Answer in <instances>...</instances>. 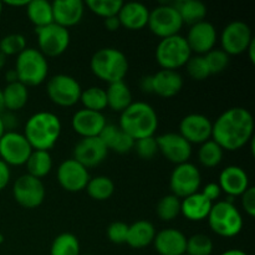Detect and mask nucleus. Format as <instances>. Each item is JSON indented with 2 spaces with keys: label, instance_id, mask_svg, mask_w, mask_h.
Masks as SVG:
<instances>
[{
  "label": "nucleus",
  "instance_id": "f257e3e1",
  "mask_svg": "<svg viewBox=\"0 0 255 255\" xmlns=\"http://www.w3.org/2000/svg\"><path fill=\"white\" fill-rule=\"evenodd\" d=\"M254 119L251 111L244 107L226 110L212 128V139L224 151H238L253 139Z\"/></svg>",
  "mask_w": 255,
  "mask_h": 255
},
{
  "label": "nucleus",
  "instance_id": "f03ea898",
  "mask_svg": "<svg viewBox=\"0 0 255 255\" xmlns=\"http://www.w3.org/2000/svg\"><path fill=\"white\" fill-rule=\"evenodd\" d=\"M61 129V121L57 115L49 111H39L29 117L22 134L32 149L50 151L59 141Z\"/></svg>",
  "mask_w": 255,
  "mask_h": 255
},
{
  "label": "nucleus",
  "instance_id": "7ed1b4c3",
  "mask_svg": "<svg viewBox=\"0 0 255 255\" xmlns=\"http://www.w3.org/2000/svg\"><path fill=\"white\" fill-rule=\"evenodd\" d=\"M119 127L134 141L153 137L158 128V116L156 110L147 102H132L121 112Z\"/></svg>",
  "mask_w": 255,
  "mask_h": 255
},
{
  "label": "nucleus",
  "instance_id": "20e7f679",
  "mask_svg": "<svg viewBox=\"0 0 255 255\" xmlns=\"http://www.w3.org/2000/svg\"><path fill=\"white\" fill-rule=\"evenodd\" d=\"M90 69L97 79L110 85L124 81L128 72V60L116 47H102L92 55Z\"/></svg>",
  "mask_w": 255,
  "mask_h": 255
},
{
  "label": "nucleus",
  "instance_id": "39448f33",
  "mask_svg": "<svg viewBox=\"0 0 255 255\" xmlns=\"http://www.w3.org/2000/svg\"><path fill=\"white\" fill-rule=\"evenodd\" d=\"M207 219L212 232L223 238L237 237L244 226L243 217L239 209L234 202L227 199L213 203Z\"/></svg>",
  "mask_w": 255,
  "mask_h": 255
},
{
  "label": "nucleus",
  "instance_id": "423d86ee",
  "mask_svg": "<svg viewBox=\"0 0 255 255\" xmlns=\"http://www.w3.org/2000/svg\"><path fill=\"white\" fill-rule=\"evenodd\" d=\"M15 71L17 80L26 87L39 86L46 80L49 64L41 52L34 47H26L16 56Z\"/></svg>",
  "mask_w": 255,
  "mask_h": 255
},
{
  "label": "nucleus",
  "instance_id": "0eeeda50",
  "mask_svg": "<svg viewBox=\"0 0 255 255\" xmlns=\"http://www.w3.org/2000/svg\"><path fill=\"white\" fill-rule=\"evenodd\" d=\"M192 56V51L187 44L186 37L181 34L161 39L156 47V60L162 70L177 71L186 66Z\"/></svg>",
  "mask_w": 255,
  "mask_h": 255
},
{
  "label": "nucleus",
  "instance_id": "6e6552de",
  "mask_svg": "<svg viewBox=\"0 0 255 255\" xmlns=\"http://www.w3.org/2000/svg\"><path fill=\"white\" fill-rule=\"evenodd\" d=\"M183 25V21L173 4H161L149 10L147 27L152 34L161 39L178 35Z\"/></svg>",
  "mask_w": 255,
  "mask_h": 255
},
{
  "label": "nucleus",
  "instance_id": "1a4fd4ad",
  "mask_svg": "<svg viewBox=\"0 0 255 255\" xmlns=\"http://www.w3.org/2000/svg\"><path fill=\"white\" fill-rule=\"evenodd\" d=\"M81 85L75 77L66 74L52 76L46 84V94L52 104L60 107H71L80 102Z\"/></svg>",
  "mask_w": 255,
  "mask_h": 255
},
{
  "label": "nucleus",
  "instance_id": "9d476101",
  "mask_svg": "<svg viewBox=\"0 0 255 255\" xmlns=\"http://www.w3.org/2000/svg\"><path fill=\"white\" fill-rule=\"evenodd\" d=\"M39 51L45 57H57L64 54L70 45L69 29L51 22L42 27L35 29Z\"/></svg>",
  "mask_w": 255,
  "mask_h": 255
},
{
  "label": "nucleus",
  "instance_id": "9b49d317",
  "mask_svg": "<svg viewBox=\"0 0 255 255\" xmlns=\"http://www.w3.org/2000/svg\"><path fill=\"white\" fill-rule=\"evenodd\" d=\"M202 184V174L196 164L191 162L177 164L169 177L171 194L183 199L199 192Z\"/></svg>",
  "mask_w": 255,
  "mask_h": 255
},
{
  "label": "nucleus",
  "instance_id": "f8f14e48",
  "mask_svg": "<svg viewBox=\"0 0 255 255\" xmlns=\"http://www.w3.org/2000/svg\"><path fill=\"white\" fill-rule=\"evenodd\" d=\"M31 152L32 147L20 132H5L0 138V159L9 167L25 166Z\"/></svg>",
  "mask_w": 255,
  "mask_h": 255
},
{
  "label": "nucleus",
  "instance_id": "ddd939ff",
  "mask_svg": "<svg viewBox=\"0 0 255 255\" xmlns=\"http://www.w3.org/2000/svg\"><path fill=\"white\" fill-rule=\"evenodd\" d=\"M12 196L16 203L22 208L35 209L40 207L46 196V189L41 179L30 174H22L12 186Z\"/></svg>",
  "mask_w": 255,
  "mask_h": 255
},
{
  "label": "nucleus",
  "instance_id": "4468645a",
  "mask_svg": "<svg viewBox=\"0 0 255 255\" xmlns=\"http://www.w3.org/2000/svg\"><path fill=\"white\" fill-rule=\"evenodd\" d=\"M253 40L251 26L242 20H234L227 24L221 34L222 50L229 56L244 54Z\"/></svg>",
  "mask_w": 255,
  "mask_h": 255
},
{
  "label": "nucleus",
  "instance_id": "2eb2a0df",
  "mask_svg": "<svg viewBox=\"0 0 255 255\" xmlns=\"http://www.w3.org/2000/svg\"><path fill=\"white\" fill-rule=\"evenodd\" d=\"M56 178L62 189L70 193H77L86 188L91 177L86 167L74 158H69L59 164Z\"/></svg>",
  "mask_w": 255,
  "mask_h": 255
},
{
  "label": "nucleus",
  "instance_id": "dca6fc26",
  "mask_svg": "<svg viewBox=\"0 0 255 255\" xmlns=\"http://www.w3.org/2000/svg\"><path fill=\"white\" fill-rule=\"evenodd\" d=\"M158 152L171 163L182 164L189 162L192 156V144L176 132H167L156 137Z\"/></svg>",
  "mask_w": 255,
  "mask_h": 255
},
{
  "label": "nucleus",
  "instance_id": "f3484780",
  "mask_svg": "<svg viewBox=\"0 0 255 255\" xmlns=\"http://www.w3.org/2000/svg\"><path fill=\"white\" fill-rule=\"evenodd\" d=\"M186 40L192 54L194 52L196 55L204 56L211 50L216 49L218 34L216 26L212 22L203 20L189 27Z\"/></svg>",
  "mask_w": 255,
  "mask_h": 255
},
{
  "label": "nucleus",
  "instance_id": "a211bd4d",
  "mask_svg": "<svg viewBox=\"0 0 255 255\" xmlns=\"http://www.w3.org/2000/svg\"><path fill=\"white\" fill-rule=\"evenodd\" d=\"M213 122L201 114H189L179 122L178 133L191 144H202L212 138Z\"/></svg>",
  "mask_w": 255,
  "mask_h": 255
},
{
  "label": "nucleus",
  "instance_id": "6ab92c4d",
  "mask_svg": "<svg viewBox=\"0 0 255 255\" xmlns=\"http://www.w3.org/2000/svg\"><path fill=\"white\" fill-rule=\"evenodd\" d=\"M107 154L109 149L100 139V137H89V138H81L75 144L72 158L89 169L104 163L105 159L107 158Z\"/></svg>",
  "mask_w": 255,
  "mask_h": 255
},
{
  "label": "nucleus",
  "instance_id": "aec40b11",
  "mask_svg": "<svg viewBox=\"0 0 255 255\" xmlns=\"http://www.w3.org/2000/svg\"><path fill=\"white\" fill-rule=\"evenodd\" d=\"M107 125L106 117L102 112L81 109L74 114L71 119L72 129L82 138L99 137Z\"/></svg>",
  "mask_w": 255,
  "mask_h": 255
},
{
  "label": "nucleus",
  "instance_id": "412c9836",
  "mask_svg": "<svg viewBox=\"0 0 255 255\" xmlns=\"http://www.w3.org/2000/svg\"><path fill=\"white\" fill-rule=\"evenodd\" d=\"M52 4L54 22L69 29L80 24L85 14V2L81 0H56Z\"/></svg>",
  "mask_w": 255,
  "mask_h": 255
},
{
  "label": "nucleus",
  "instance_id": "4be33fe9",
  "mask_svg": "<svg viewBox=\"0 0 255 255\" xmlns=\"http://www.w3.org/2000/svg\"><path fill=\"white\" fill-rule=\"evenodd\" d=\"M152 244L159 255H184L187 237L179 229L166 228L156 233Z\"/></svg>",
  "mask_w": 255,
  "mask_h": 255
},
{
  "label": "nucleus",
  "instance_id": "5701e85b",
  "mask_svg": "<svg viewBox=\"0 0 255 255\" xmlns=\"http://www.w3.org/2000/svg\"><path fill=\"white\" fill-rule=\"evenodd\" d=\"M218 184L222 192L232 198L241 197L251 187L248 173L239 166L226 167L219 174Z\"/></svg>",
  "mask_w": 255,
  "mask_h": 255
},
{
  "label": "nucleus",
  "instance_id": "b1692460",
  "mask_svg": "<svg viewBox=\"0 0 255 255\" xmlns=\"http://www.w3.org/2000/svg\"><path fill=\"white\" fill-rule=\"evenodd\" d=\"M183 89V77L178 71L159 70L152 75V94L163 99H171Z\"/></svg>",
  "mask_w": 255,
  "mask_h": 255
},
{
  "label": "nucleus",
  "instance_id": "393cba45",
  "mask_svg": "<svg viewBox=\"0 0 255 255\" xmlns=\"http://www.w3.org/2000/svg\"><path fill=\"white\" fill-rule=\"evenodd\" d=\"M121 27L127 30H142L148 24L149 9L142 2H124L119 15Z\"/></svg>",
  "mask_w": 255,
  "mask_h": 255
},
{
  "label": "nucleus",
  "instance_id": "a878e982",
  "mask_svg": "<svg viewBox=\"0 0 255 255\" xmlns=\"http://www.w3.org/2000/svg\"><path fill=\"white\" fill-rule=\"evenodd\" d=\"M99 137L109 151L120 154L128 153L134 147V139L125 133L116 125L107 124Z\"/></svg>",
  "mask_w": 255,
  "mask_h": 255
},
{
  "label": "nucleus",
  "instance_id": "bb28decb",
  "mask_svg": "<svg viewBox=\"0 0 255 255\" xmlns=\"http://www.w3.org/2000/svg\"><path fill=\"white\" fill-rule=\"evenodd\" d=\"M212 203L201 192L191 194L181 201V214L191 222H202L208 218Z\"/></svg>",
  "mask_w": 255,
  "mask_h": 255
},
{
  "label": "nucleus",
  "instance_id": "cd10ccee",
  "mask_svg": "<svg viewBox=\"0 0 255 255\" xmlns=\"http://www.w3.org/2000/svg\"><path fill=\"white\" fill-rule=\"evenodd\" d=\"M154 237H156V229L153 224L141 219L128 226L126 244L133 249H143L153 243Z\"/></svg>",
  "mask_w": 255,
  "mask_h": 255
},
{
  "label": "nucleus",
  "instance_id": "c85d7f7f",
  "mask_svg": "<svg viewBox=\"0 0 255 255\" xmlns=\"http://www.w3.org/2000/svg\"><path fill=\"white\" fill-rule=\"evenodd\" d=\"M107 107L115 112H124L132 104V92L125 81L110 84L106 90Z\"/></svg>",
  "mask_w": 255,
  "mask_h": 255
},
{
  "label": "nucleus",
  "instance_id": "c756f323",
  "mask_svg": "<svg viewBox=\"0 0 255 255\" xmlns=\"http://www.w3.org/2000/svg\"><path fill=\"white\" fill-rule=\"evenodd\" d=\"M183 24L192 25L201 22L207 16V6L199 0H178L173 2Z\"/></svg>",
  "mask_w": 255,
  "mask_h": 255
},
{
  "label": "nucleus",
  "instance_id": "7c9ffc66",
  "mask_svg": "<svg viewBox=\"0 0 255 255\" xmlns=\"http://www.w3.org/2000/svg\"><path fill=\"white\" fill-rule=\"evenodd\" d=\"M2 96H4L5 110L15 112L24 109L25 105L27 104L29 90L20 81L11 82V84H6V86L2 89Z\"/></svg>",
  "mask_w": 255,
  "mask_h": 255
},
{
  "label": "nucleus",
  "instance_id": "2f4dec72",
  "mask_svg": "<svg viewBox=\"0 0 255 255\" xmlns=\"http://www.w3.org/2000/svg\"><path fill=\"white\" fill-rule=\"evenodd\" d=\"M26 15L30 22L36 27L46 26V25L54 22V15H52V4L46 0H32L27 2Z\"/></svg>",
  "mask_w": 255,
  "mask_h": 255
},
{
  "label": "nucleus",
  "instance_id": "473e14b6",
  "mask_svg": "<svg viewBox=\"0 0 255 255\" xmlns=\"http://www.w3.org/2000/svg\"><path fill=\"white\" fill-rule=\"evenodd\" d=\"M27 169V174L41 179L46 177L52 169V157L49 151H40L32 149L31 154L25 163Z\"/></svg>",
  "mask_w": 255,
  "mask_h": 255
},
{
  "label": "nucleus",
  "instance_id": "72a5a7b5",
  "mask_svg": "<svg viewBox=\"0 0 255 255\" xmlns=\"http://www.w3.org/2000/svg\"><path fill=\"white\" fill-rule=\"evenodd\" d=\"M86 192L94 201H107L115 193V183L110 177L96 176L90 178L86 186Z\"/></svg>",
  "mask_w": 255,
  "mask_h": 255
},
{
  "label": "nucleus",
  "instance_id": "f704fd0d",
  "mask_svg": "<svg viewBox=\"0 0 255 255\" xmlns=\"http://www.w3.org/2000/svg\"><path fill=\"white\" fill-rule=\"evenodd\" d=\"M198 161L206 168H214L219 166L223 161L224 149L213 139H208L204 143L199 144L198 149Z\"/></svg>",
  "mask_w": 255,
  "mask_h": 255
},
{
  "label": "nucleus",
  "instance_id": "c9c22d12",
  "mask_svg": "<svg viewBox=\"0 0 255 255\" xmlns=\"http://www.w3.org/2000/svg\"><path fill=\"white\" fill-rule=\"evenodd\" d=\"M81 247L76 236L71 233H61L52 241L50 255H80Z\"/></svg>",
  "mask_w": 255,
  "mask_h": 255
},
{
  "label": "nucleus",
  "instance_id": "e433bc0d",
  "mask_svg": "<svg viewBox=\"0 0 255 255\" xmlns=\"http://www.w3.org/2000/svg\"><path fill=\"white\" fill-rule=\"evenodd\" d=\"M80 102L82 104L84 109L102 112L107 107L106 91L99 86H91L86 90H82Z\"/></svg>",
  "mask_w": 255,
  "mask_h": 255
},
{
  "label": "nucleus",
  "instance_id": "4c0bfd02",
  "mask_svg": "<svg viewBox=\"0 0 255 255\" xmlns=\"http://www.w3.org/2000/svg\"><path fill=\"white\" fill-rule=\"evenodd\" d=\"M158 218L163 222H171L181 214V199L173 194L162 197L156 207Z\"/></svg>",
  "mask_w": 255,
  "mask_h": 255
},
{
  "label": "nucleus",
  "instance_id": "58836bf2",
  "mask_svg": "<svg viewBox=\"0 0 255 255\" xmlns=\"http://www.w3.org/2000/svg\"><path fill=\"white\" fill-rule=\"evenodd\" d=\"M122 5L124 1L121 0H87L85 2V6L89 7L90 11L104 19L117 16Z\"/></svg>",
  "mask_w": 255,
  "mask_h": 255
},
{
  "label": "nucleus",
  "instance_id": "ea45409f",
  "mask_svg": "<svg viewBox=\"0 0 255 255\" xmlns=\"http://www.w3.org/2000/svg\"><path fill=\"white\" fill-rule=\"evenodd\" d=\"M213 241L206 234H194L187 238V255H212Z\"/></svg>",
  "mask_w": 255,
  "mask_h": 255
},
{
  "label": "nucleus",
  "instance_id": "a19ab883",
  "mask_svg": "<svg viewBox=\"0 0 255 255\" xmlns=\"http://www.w3.org/2000/svg\"><path fill=\"white\" fill-rule=\"evenodd\" d=\"M26 49V39L21 34H9L0 40V52L5 56H17Z\"/></svg>",
  "mask_w": 255,
  "mask_h": 255
},
{
  "label": "nucleus",
  "instance_id": "79ce46f5",
  "mask_svg": "<svg viewBox=\"0 0 255 255\" xmlns=\"http://www.w3.org/2000/svg\"><path fill=\"white\" fill-rule=\"evenodd\" d=\"M204 60L209 69V74L217 75L223 72L229 65V55L222 49H213L204 55Z\"/></svg>",
  "mask_w": 255,
  "mask_h": 255
},
{
  "label": "nucleus",
  "instance_id": "37998d69",
  "mask_svg": "<svg viewBox=\"0 0 255 255\" xmlns=\"http://www.w3.org/2000/svg\"><path fill=\"white\" fill-rule=\"evenodd\" d=\"M186 70L189 77L196 80V81H204L211 76L204 56H201V55H192L187 61Z\"/></svg>",
  "mask_w": 255,
  "mask_h": 255
},
{
  "label": "nucleus",
  "instance_id": "c03bdc74",
  "mask_svg": "<svg viewBox=\"0 0 255 255\" xmlns=\"http://www.w3.org/2000/svg\"><path fill=\"white\" fill-rule=\"evenodd\" d=\"M133 149L138 154L139 158L149 161V159H152L158 153V146H157L156 137L153 136L137 139V141H134Z\"/></svg>",
  "mask_w": 255,
  "mask_h": 255
},
{
  "label": "nucleus",
  "instance_id": "a18cd8bd",
  "mask_svg": "<svg viewBox=\"0 0 255 255\" xmlns=\"http://www.w3.org/2000/svg\"><path fill=\"white\" fill-rule=\"evenodd\" d=\"M127 233H128V224L124 222H114L107 228V238L114 244H125L127 241Z\"/></svg>",
  "mask_w": 255,
  "mask_h": 255
},
{
  "label": "nucleus",
  "instance_id": "49530a36",
  "mask_svg": "<svg viewBox=\"0 0 255 255\" xmlns=\"http://www.w3.org/2000/svg\"><path fill=\"white\" fill-rule=\"evenodd\" d=\"M242 207H243L244 212L248 214L251 218L255 216V188L254 187H249L246 192L241 196Z\"/></svg>",
  "mask_w": 255,
  "mask_h": 255
},
{
  "label": "nucleus",
  "instance_id": "de8ad7c7",
  "mask_svg": "<svg viewBox=\"0 0 255 255\" xmlns=\"http://www.w3.org/2000/svg\"><path fill=\"white\" fill-rule=\"evenodd\" d=\"M201 193L203 194L208 201H211L212 203H216V202H218L219 197H221L222 189L218 183H216V182H211V183L206 184V186L203 187Z\"/></svg>",
  "mask_w": 255,
  "mask_h": 255
},
{
  "label": "nucleus",
  "instance_id": "09e8293b",
  "mask_svg": "<svg viewBox=\"0 0 255 255\" xmlns=\"http://www.w3.org/2000/svg\"><path fill=\"white\" fill-rule=\"evenodd\" d=\"M10 179H11V171H10V167L7 166L5 162H2L1 159H0V192H1L2 189L6 188Z\"/></svg>",
  "mask_w": 255,
  "mask_h": 255
},
{
  "label": "nucleus",
  "instance_id": "8fccbe9b",
  "mask_svg": "<svg viewBox=\"0 0 255 255\" xmlns=\"http://www.w3.org/2000/svg\"><path fill=\"white\" fill-rule=\"evenodd\" d=\"M0 116H1L2 125H4L5 131H6V132L15 131V128L17 127V117L10 111L6 112V114H4V112H2Z\"/></svg>",
  "mask_w": 255,
  "mask_h": 255
},
{
  "label": "nucleus",
  "instance_id": "3c124183",
  "mask_svg": "<svg viewBox=\"0 0 255 255\" xmlns=\"http://www.w3.org/2000/svg\"><path fill=\"white\" fill-rule=\"evenodd\" d=\"M104 26L106 27L109 31H117V30L121 27V22H120L117 16H111L107 17V19H104Z\"/></svg>",
  "mask_w": 255,
  "mask_h": 255
},
{
  "label": "nucleus",
  "instance_id": "603ef678",
  "mask_svg": "<svg viewBox=\"0 0 255 255\" xmlns=\"http://www.w3.org/2000/svg\"><path fill=\"white\" fill-rule=\"evenodd\" d=\"M139 87L146 94H152V75L143 76L139 81Z\"/></svg>",
  "mask_w": 255,
  "mask_h": 255
},
{
  "label": "nucleus",
  "instance_id": "864d4df0",
  "mask_svg": "<svg viewBox=\"0 0 255 255\" xmlns=\"http://www.w3.org/2000/svg\"><path fill=\"white\" fill-rule=\"evenodd\" d=\"M246 52L248 54L249 61H251L252 64H255V39L251 42V45H249Z\"/></svg>",
  "mask_w": 255,
  "mask_h": 255
},
{
  "label": "nucleus",
  "instance_id": "5fc2aeb1",
  "mask_svg": "<svg viewBox=\"0 0 255 255\" xmlns=\"http://www.w3.org/2000/svg\"><path fill=\"white\" fill-rule=\"evenodd\" d=\"M5 80H6V81H7V84H11V82L19 81V80H17L16 71H15L14 69H12V70H7L6 74H5Z\"/></svg>",
  "mask_w": 255,
  "mask_h": 255
},
{
  "label": "nucleus",
  "instance_id": "6e6d98bb",
  "mask_svg": "<svg viewBox=\"0 0 255 255\" xmlns=\"http://www.w3.org/2000/svg\"><path fill=\"white\" fill-rule=\"evenodd\" d=\"M27 0H11V1H5L2 4L7 5V6H14V7H25L27 5Z\"/></svg>",
  "mask_w": 255,
  "mask_h": 255
},
{
  "label": "nucleus",
  "instance_id": "4d7b16f0",
  "mask_svg": "<svg viewBox=\"0 0 255 255\" xmlns=\"http://www.w3.org/2000/svg\"><path fill=\"white\" fill-rule=\"evenodd\" d=\"M221 255H248L242 249H228V251L223 252Z\"/></svg>",
  "mask_w": 255,
  "mask_h": 255
},
{
  "label": "nucleus",
  "instance_id": "13d9d810",
  "mask_svg": "<svg viewBox=\"0 0 255 255\" xmlns=\"http://www.w3.org/2000/svg\"><path fill=\"white\" fill-rule=\"evenodd\" d=\"M5 111V105H4V96H2V90L0 89V115Z\"/></svg>",
  "mask_w": 255,
  "mask_h": 255
},
{
  "label": "nucleus",
  "instance_id": "bf43d9fd",
  "mask_svg": "<svg viewBox=\"0 0 255 255\" xmlns=\"http://www.w3.org/2000/svg\"><path fill=\"white\" fill-rule=\"evenodd\" d=\"M5 64H6V56H5L4 54H1V52H0V70L4 69Z\"/></svg>",
  "mask_w": 255,
  "mask_h": 255
},
{
  "label": "nucleus",
  "instance_id": "052dcab7",
  "mask_svg": "<svg viewBox=\"0 0 255 255\" xmlns=\"http://www.w3.org/2000/svg\"><path fill=\"white\" fill-rule=\"evenodd\" d=\"M5 128H4V125H2V120H1V116H0V138L2 137V134L5 133Z\"/></svg>",
  "mask_w": 255,
  "mask_h": 255
},
{
  "label": "nucleus",
  "instance_id": "680f3d73",
  "mask_svg": "<svg viewBox=\"0 0 255 255\" xmlns=\"http://www.w3.org/2000/svg\"><path fill=\"white\" fill-rule=\"evenodd\" d=\"M2 9H4V4L0 1V16H1V14H2Z\"/></svg>",
  "mask_w": 255,
  "mask_h": 255
},
{
  "label": "nucleus",
  "instance_id": "e2e57ef3",
  "mask_svg": "<svg viewBox=\"0 0 255 255\" xmlns=\"http://www.w3.org/2000/svg\"><path fill=\"white\" fill-rule=\"evenodd\" d=\"M2 243H4V236L0 233V244H2Z\"/></svg>",
  "mask_w": 255,
  "mask_h": 255
},
{
  "label": "nucleus",
  "instance_id": "0e129e2a",
  "mask_svg": "<svg viewBox=\"0 0 255 255\" xmlns=\"http://www.w3.org/2000/svg\"><path fill=\"white\" fill-rule=\"evenodd\" d=\"M80 255H94V254H80Z\"/></svg>",
  "mask_w": 255,
  "mask_h": 255
},
{
  "label": "nucleus",
  "instance_id": "69168bd1",
  "mask_svg": "<svg viewBox=\"0 0 255 255\" xmlns=\"http://www.w3.org/2000/svg\"><path fill=\"white\" fill-rule=\"evenodd\" d=\"M184 255H187V254H184Z\"/></svg>",
  "mask_w": 255,
  "mask_h": 255
}]
</instances>
